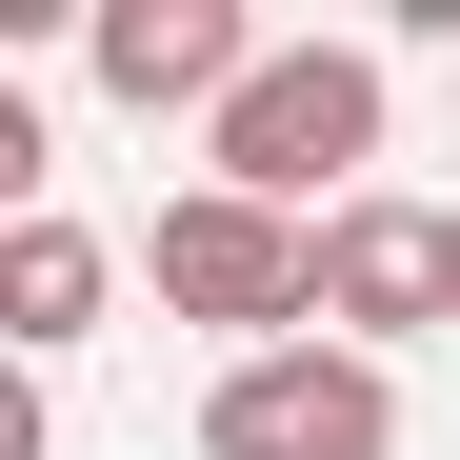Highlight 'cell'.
Segmentation results:
<instances>
[{
    "label": "cell",
    "mask_w": 460,
    "mask_h": 460,
    "mask_svg": "<svg viewBox=\"0 0 460 460\" xmlns=\"http://www.w3.org/2000/svg\"><path fill=\"white\" fill-rule=\"evenodd\" d=\"M360 161H380V60H360V40H280L261 81L200 120V181H220V200H280V220H300V200H321V220L380 200Z\"/></svg>",
    "instance_id": "6da1fadb"
},
{
    "label": "cell",
    "mask_w": 460,
    "mask_h": 460,
    "mask_svg": "<svg viewBox=\"0 0 460 460\" xmlns=\"http://www.w3.org/2000/svg\"><path fill=\"white\" fill-rule=\"evenodd\" d=\"M140 280H161V321H200L220 360L321 341V220H280V200H220V181H181L161 220H140Z\"/></svg>",
    "instance_id": "7a4b0ae2"
},
{
    "label": "cell",
    "mask_w": 460,
    "mask_h": 460,
    "mask_svg": "<svg viewBox=\"0 0 460 460\" xmlns=\"http://www.w3.org/2000/svg\"><path fill=\"white\" fill-rule=\"evenodd\" d=\"M200 460H401V380L360 341H280L200 380Z\"/></svg>",
    "instance_id": "3957f363"
},
{
    "label": "cell",
    "mask_w": 460,
    "mask_h": 460,
    "mask_svg": "<svg viewBox=\"0 0 460 460\" xmlns=\"http://www.w3.org/2000/svg\"><path fill=\"white\" fill-rule=\"evenodd\" d=\"M440 321H460V220L440 200H341L321 220V341L380 360V341H440Z\"/></svg>",
    "instance_id": "277c9868"
},
{
    "label": "cell",
    "mask_w": 460,
    "mask_h": 460,
    "mask_svg": "<svg viewBox=\"0 0 460 460\" xmlns=\"http://www.w3.org/2000/svg\"><path fill=\"white\" fill-rule=\"evenodd\" d=\"M81 60H101V101H140V120H181V101L220 120L280 40L241 21V0H101V21H81Z\"/></svg>",
    "instance_id": "5b68a950"
},
{
    "label": "cell",
    "mask_w": 460,
    "mask_h": 460,
    "mask_svg": "<svg viewBox=\"0 0 460 460\" xmlns=\"http://www.w3.org/2000/svg\"><path fill=\"white\" fill-rule=\"evenodd\" d=\"M101 280H120V261H101V241H81L60 200H40V220H0V341H21V360L101 341Z\"/></svg>",
    "instance_id": "8992f818"
},
{
    "label": "cell",
    "mask_w": 460,
    "mask_h": 460,
    "mask_svg": "<svg viewBox=\"0 0 460 460\" xmlns=\"http://www.w3.org/2000/svg\"><path fill=\"white\" fill-rule=\"evenodd\" d=\"M440 220H460V200H440Z\"/></svg>",
    "instance_id": "52a82bcc"
}]
</instances>
